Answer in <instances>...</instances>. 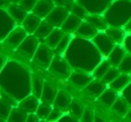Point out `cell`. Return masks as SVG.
Segmentation results:
<instances>
[{"label": "cell", "mask_w": 131, "mask_h": 122, "mask_svg": "<svg viewBox=\"0 0 131 122\" xmlns=\"http://www.w3.org/2000/svg\"><path fill=\"white\" fill-rule=\"evenodd\" d=\"M123 29L125 30V31L127 33H131V18H130V20L127 23V24L123 27Z\"/></svg>", "instance_id": "7dc6e473"}, {"label": "cell", "mask_w": 131, "mask_h": 122, "mask_svg": "<svg viewBox=\"0 0 131 122\" xmlns=\"http://www.w3.org/2000/svg\"><path fill=\"white\" fill-rule=\"evenodd\" d=\"M44 79L39 75H32L31 76V94L40 100L41 98L42 91L44 87Z\"/></svg>", "instance_id": "cb8c5ba5"}, {"label": "cell", "mask_w": 131, "mask_h": 122, "mask_svg": "<svg viewBox=\"0 0 131 122\" xmlns=\"http://www.w3.org/2000/svg\"><path fill=\"white\" fill-rule=\"evenodd\" d=\"M9 4H11L10 0H0V8H5L6 9Z\"/></svg>", "instance_id": "bcb514c9"}, {"label": "cell", "mask_w": 131, "mask_h": 122, "mask_svg": "<svg viewBox=\"0 0 131 122\" xmlns=\"http://www.w3.org/2000/svg\"><path fill=\"white\" fill-rule=\"evenodd\" d=\"M39 45L40 42L38 37H36L34 34H29L17 48L16 50L23 58L26 59H32Z\"/></svg>", "instance_id": "7a4b0ae2"}, {"label": "cell", "mask_w": 131, "mask_h": 122, "mask_svg": "<svg viewBox=\"0 0 131 122\" xmlns=\"http://www.w3.org/2000/svg\"><path fill=\"white\" fill-rule=\"evenodd\" d=\"M6 61H7L6 57L4 54H2V53H0V72L2 71V69L5 68V66L6 64Z\"/></svg>", "instance_id": "ee69618b"}, {"label": "cell", "mask_w": 131, "mask_h": 122, "mask_svg": "<svg viewBox=\"0 0 131 122\" xmlns=\"http://www.w3.org/2000/svg\"><path fill=\"white\" fill-rule=\"evenodd\" d=\"M130 75H131V74H130Z\"/></svg>", "instance_id": "db71d44e"}, {"label": "cell", "mask_w": 131, "mask_h": 122, "mask_svg": "<svg viewBox=\"0 0 131 122\" xmlns=\"http://www.w3.org/2000/svg\"><path fill=\"white\" fill-rule=\"evenodd\" d=\"M64 35H65V32H64L60 28H55V29L51 31L50 34L45 39V43L54 50L55 48L58 46L59 41L62 40Z\"/></svg>", "instance_id": "484cf974"}, {"label": "cell", "mask_w": 131, "mask_h": 122, "mask_svg": "<svg viewBox=\"0 0 131 122\" xmlns=\"http://www.w3.org/2000/svg\"><path fill=\"white\" fill-rule=\"evenodd\" d=\"M108 88V85L104 84L102 80H98V79H93L92 82H90L84 88V92L88 94L92 95V96L98 97L105 91Z\"/></svg>", "instance_id": "e0dca14e"}, {"label": "cell", "mask_w": 131, "mask_h": 122, "mask_svg": "<svg viewBox=\"0 0 131 122\" xmlns=\"http://www.w3.org/2000/svg\"><path fill=\"white\" fill-rule=\"evenodd\" d=\"M73 35H74L73 33H65L62 40H60L59 43L58 44V46L54 49V51L57 54L61 55L68 50V49L69 48L70 43H71L72 40H73Z\"/></svg>", "instance_id": "f546056e"}, {"label": "cell", "mask_w": 131, "mask_h": 122, "mask_svg": "<svg viewBox=\"0 0 131 122\" xmlns=\"http://www.w3.org/2000/svg\"><path fill=\"white\" fill-rule=\"evenodd\" d=\"M42 20L43 19H41L38 15L33 14L32 12H31L28 14L27 16L25 17V19L23 21V23L20 25L25 30V31L28 34H34V32L38 29L39 25L40 24Z\"/></svg>", "instance_id": "8fae6325"}, {"label": "cell", "mask_w": 131, "mask_h": 122, "mask_svg": "<svg viewBox=\"0 0 131 122\" xmlns=\"http://www.w3.org/2000/svg\"><path fill=\"white\" fill-rule=\"evenodd\" d=\"M55 3L51 0H38L34 8L31 12L40 17L41 19H45L49 15V14L55 7Z\"/></svg>", "instance_id": "7c38bea8"}, {"label": "cell", "mask_w": 131, "mask_h": 122, "mask_svg": "<svg viewBox=\"0 0 131 122\" xmlns=\"http://www.w3.org/2000/svg\"><path fill=\"white\" fill-rule=\"evenodd\" d=\"M51 110H52V108H51L50 104L42 102L41 104L39 105L35 113H36V115L40 120H45L47 119L49 115L50 114Z\"/></svg>", "instance_id": "e575fe53"}, {"label": "cell", "mask_w": 131, "mask_h": 122, "mask_svg": "<svg viewBox=\"0 0 131 122\" xmlns=\"http://www.w3.org/2000/svg\"><path fill=\"white\" fill-rule=\"evenodd\" d=\"M16 23L9 16L6 9L0 8V32L3 35H6L14 29Z\"/></svg>", "instance_id": "5bb4252c"}, {"label": "cell", "mask_w": 131, "mask_h": 122, "mask_svg": "<svg viewBox=\"0 0 131 122\" xmlns=\"http://www.w3.org/2000/svg\"><path fill=\"white\" fill-rule=\"evenodd\" d=\"M58 92V90L56 85H54L52 83L49 82V81H45L43 91H42V94H41V98L40 99H41L42 102H45V103L53 104Z\"/></svg>", "instance_id": "d6986e66"}, {"label": "cell", "mask_w": 131, "mask_h": 122, "mask_svg": "<svg viewBox=\"0 0 131 122\" xmlns=\"http://www.w3.org/2000/svg\"><path fill=\"white\" fill-rule=\"evenodd\" d=\"M94 112L93 109H89V108H85L84 109V112L81 117V120L82 122H94Z\"/></svg>", "instance_id": "74e56055"}, {"label": "cell", "mask_w": 131, "mask_h": 122, "mask_svg": "<svg viewBox=\"0 0 131 122\" xmlns=\"http://www.w3.org/2000/svg\"><path fill=\"white\" fill-rule=\"evenodd\" d=\"M69 14L70 11L66 6H55V7L46 17L45 20L52 24L55 28H60Z\"/></svg>", "instance_id": "ba28073f"}, {"label": "cell", "mask_w": 131, "mask_h": 122, "mask_svg": "<svg viewBox=\"0 0 131 122\" xmlns=\"http://www.w3.org/2000/svg\"><path fill=\"white\" fill-rule=\"evenodd\" d=\"M69 109L71 111V113L73 114V116H75V118H81L82 114L84 112V106L79 101L77 100H72L71 103L69 106Z\"/></svg>", "instance_id": "d590c367"}, {"label": "cell", "mask_w": 131, "mask_h": 122, "mask_svg": "<svg viewBox=\"0 0 131 122\" xmlns=\"http://www.w3.org/2000/svg\"><path fill=\"white\" fill-rule=\"evenodd\" d=\"M131 83V75L130 74L120 73V75L115 79L113 82L109 84V87L115 90L117 92H122L129 84Z\"/></svg>", "instance_id": "7402d4cb"}, {"label": "cell", "mask_w": 131, "mask_h": 122, "mask_svg": "<svg viewBox=\"0 0 131 122\" xmlns=\"http://www.w3.org/2000/svg\"><path fill=\"white\" fill-rule=\"evenodd\" d=\"M55 29V27L50 24L49 22L43 19L40 23V24L39 25L38 29L36 30V31L34 32V35L36 37H38L39 39H44L45 40L48 36L51 33V31Z\"/></svg>", "instance_id": "f1b7e54d"}, {"label": "cell", "mask_w": 131, "mask_h": 122, "mask_svg": "<svg viewBox=\"0 0 131 122\" xmlns=\"http://www.w3.org/2000/svg\"><path fill=\"white\" fill-rule=\"evenodd\" d=\"M11 110L12 106L8 100H6L4 97H0V118L7 120Z\"/></svg>", "instance_id": "1f68e13d"}, {"label": "cell", "mask_w": 131, "mask_h": 122, "mask_svg": "<svg viewBox=\"0 0 131 122\" xmlns=\"http://www.w3.org/2000/svg\"><path fill=\"white\" fill-rule=\"evenodd\" d=\"M104 31L115 44H122L124 38L127 34L123 28L113 27V26H109Z\"/></svg>", "instance_id": "603a6c76"}, {"label": "cell", "mask_w": 131, "mask_h": 122, "mask_svg": "<svg viewBox=\"0 0 131 122\" xmlns=\"http://www.w3.org/2000/svg\"><path fill=\"white\" fill-rule=\"evenodd\" d=\"M85 21L94 26L99 31H104L109 27L103 14H89Z\"/></svg>", "instance_id": "44dd1931"}, {"label": "cell", "mask_w": 131, "mask_h": 122, "mask_svg": "<svg viewBox=\"0 0 131 122\" xmlns=\"http://www.w3.org/2000/svg\"><path fill=\"white\" fill-rule=\"evenodd\" d=\"M98 32L99 31L94 26L92 25L90 23L84 20L81 23L80 26H79L78 29L75 31V32L74 34L78 36L79 38L85 39V40H92Z\"/></svg>", "instance_id": "4fadbf2b"}, {"label": "cell", "mask_w": 131, "mask_h": 122, "mask_svg": "<svg viewBox=\"0 0 131 122\" xmlns=\"http://www.w3.org/2000/svg\"><path fill=\"white\" fill-rule=\"evenodd\" d=\"M28 117V113L23 110L19 107L12 109L9 117L7 118L8 122H26Z\"/></svg>", "instance_id": "4dcf8cb0"}, {"label": "cell", "mask_w": 131, "mask_h": 122, "mask_svg": "<svg viewBox=\"0 0 131 122\" xmlns=\"http://www.w3.org/2000/svg\"><path fill=\"white\" fill-rule=\"evenodd\" d=\"M51 1H53V2H54V0H51Z\"/></svg>", "instance_id": "f5cc1de1"}, {"label": "cell", "mask_w": 131, "mask_h": 122, "mask_svg": "<svg viewBox=\"0 0 131 122\" xmlns=\"http://www.w3.org/2000/svg\"><path fill=\"white\" fill-rule=\"evenodd\" d=\"M28 33L22 26H15L11 31L7 34L5 39V45L10 49H16L20 46V44L24 41V40L28 36Z\"/></svg>", "instance_id": "52a82bcc"}, {"label": "cell", "mask_w": 131, "mask_h": 122, "mask_svg": "<svg viewBox=\"0 0 131 122\" xmlns=\"http://www.w3.org/2000/svg\"><path fill=\"white\" fill-rule=\"evenodd\" d=\"M122 45L125 48L127 53L131 54V33H127L122 42Z\"/></svg>", "instance_id": "60d3db41"}, {"label": "cell", "mask_w": 131, "mask_h": 122, "mask_svg": "<svg viewBox=\"0 0 131 122\" xmlns=\"http://www.w3.org/2000/svg\"><path fill=\"white\" fill-rule=\"evenodd\" d=\"M53 58H54L53 49L49 48L46 43H40L32 58V60L33 62L38 66H41L43 68H48L50 66Z\"/></svg>", "instance_id": "3957f363"}, {"label": "cell", "mask_w": 131, "mask_h": 122, "mask_svg": "<svg viewBox=\"0 0 131 122\" xmlns=\"http://www.w3.org/2000/svg\"><path fill=\"white\" fill-rule=\"evenodd\" d=\"M118 68L119 69L120 73L131 74V54L127 53L120 64L118 65Z\"/></svg>", "instance_id": "8d00e7d4"}, {"label": "cell", "mask_w": 131, "mask_h": 122, "mask_svg": "<svg viewBox=\"0 0 131 122\" xmlns=\"http://www.w3.org/2000/svg\"><path fill=\"white\" fill-rule=\"evenodd\" d=\"M82 22V19H80L79 17L75 16V15L70 13L69 15L65 20V22L63 23V24L61 25L60 29L65 33H73L74 34L75 32V31L78 29V27L80 26Z\"/></svg>", "instance_id": "2e32d148"}, {"label": "cell", "mask_w": 131, "mask_h": 122, "mask_svg": "<svg viewBox=\"0 0 131 122\" xmlns=\"http://www.w3.org/2000/svg\"><path fill=\"white\" fill-rule=\"evenodd\" d=\"M40 122H44L43 120H40Z\"/></svg>", "instance_id": "816d5d0a"}, {"label": "cell", "mask_w": 131, "mask_h": 122, "mask_svg": "<svg viewBox=\"0 0 131 122\" xmlns=\"http://www.w3.org/2000/svg\"><path fill=\"white\" fill-rule=\"evenodd\" d=\"M111 65L109 60H108V58H103V59L95 66L94 69L92 71V74H93L94 79L101 80V79L104 76V75L107 73L108 70L111 68Z\"/></svg>", "instance_id": "4316f807"}, {"label": "cell", "mask_w": 131, "mask_h": 122, "mask_svg": "<svg viewBox=\"0 0 131 122\" xmlns=\"http://www.w3.org/2000/svg\"><path fill=\"white\" fill-rule=\"evenodd\" d=\"M11 3H19L20 2V0H10Z\"/></svg>", "instance_id": "f907efd6"}, {"label": "cell", "mask_w": 131, "mask_h": 122, "mask_svg": "<svg viewBox=\"0 0 131 122\" xmlns=\"http://www.w3.org/2000/svg\"><path fill=\"white\" fill-rule=\"evenodd\" d=\"M82 5L89 14H103L114 0H75Z\"/></svg>", "instance_id": "5b68a950"}, {"label": "cell", "mask_w": 131, "mask_h": 122, "mask_svg": "<svg viewBox=\"0 0 131 122\" xmlns=\"http://www.w3.org/2000/svg\"><path fill=\"white\" fill-rule=\"evenodd\" d=\"M94 122H106L102 117H99V116H95L94 118Z\"/></svg>", "instance_id": "c3c4849f"}, {"label": "cell", "mask_w": 131, "mask_h": 122, "mask_svg": "<svg viewBox=\"0 0 131 122\" xmlns=\"http://www.w3.org/2000/svg\"><path fill=\"white\" fill-rule=\"evenodd\" d=\"M37 2H38V0H20L19 4H20L26 11L31 13L33 10V8H34Z\"/></svg>", "instance_id": "f35d334b"}, {"label": "cell", "mask_w": 131, "mask_h": 122, "mask_svg": "<svg viewBox=\"0 0 131 122\" xmlns=\"http://www.w3.org/2000/svg\"><path fill=\"white\" fill-rule=\"evenodd\" d=\"M49 68L53 74L61 78H68L71 75L69 64L65 58L60 57L59 55L56 57L54 56Z\"/></svg>", "instance_id": "8992f818"}, {"label": "cell", "mask_w": 131, "mask_h": 122, "mask_svg": "<svg viewBox=\"0 0 131 122\" xmlns=\"http://www.w3.org/2000/svg\"><path fill=\"white\" fill-rule=\"evenodd\" d=\"M91 40L97 48V49L100 51L102 57L105 58H107V57L109 56V54L111 52L113 48L116 45L109 38V36L106 34L105 31H99Z\"/></svg>", "instance_id": "277c9868"}, {"label": "cell", "mask_w": 131, "mask_h": 122, "mask_svg": "<svg viewBox=\"0 0 131 122\" xmlns=\"http://www.w3.org/2000/svg\"><path fill=\"white\" fill-rule=\"evenodd\" d=\"M118 98V92L111 89V88H107L102 94L99 96V101L102 102L106 107L111 108V106L114 104L116 100Z\"/></svg>", "instance_id": "d4e9b609"}, {"label": "cell", "mask_w": 131, "mask_h": 122, "mask_svg": "<svg viewBox=\"0 0 131 122\" xmlns=\"http://www.w3.org/2000/svg\"><path fill=\"white\" fill-rule=\"evenodd\" d=\"M71 102V96L68 92L64 91V90H58L53 104H54L56 109L64 110V109H67L68 108H69Z\"/></svg>", "instance_id": "ffe728a7"}, {"label": "cell", "mask_w": 131, "mask_h": 122, "mask_svg": "<svg viewBox=\"0 0 131 122\" xmlns=\"http://www.w3.org/2000/svg\"><path fill=\"white\" fill-rule=\"evenodd\" d=\"M119 75H120L119 69H118V68H116V66H111V68L108 70L107 73L104 75V76L102 77L101 80H102L104 84H106L107 85H109V84H111V82H113V81H114Z\"/></svg>", "instance_id": "d6a6232c"}, {"label": "cell", "mask_w": 131, "mask_h": 122, "mask_svg": "<svg viewBox=\"0 0 131 122\" xmlns=\"http://www.w3.org/2000/svg\"><path fill=\"white\" fill-rule=\"evenodd\" d=\"M70 13L75 15V16L79 17V18L82 19L83 21L86 20L87 16L89 15V13H88L87 10H86L82 5L78 4V3H77L75 1V3H74L73 6H72L71 10H70Z\"/></svg>", "instance_id": "836d02e7"}, {"label": "cell", "mask_w": 131, "mask_h": 122, "mask_svg": "<svg viewBox=\"0 0 131 122\" xmlns=\"http://www.w3.org/2000/svg\"><path fill=\"white\" fill-rule=\"evenodd\" d=\"M103 15L109 26L123 28L131 18V0H114Z\"/></svg>", "instance_id": "6da1fadb"}, {"label": "cell", "mask_w": 131, "mask_h": 122, "mask_svg": "<svg viewBox=\"0 0 131 122\" xmlns=\"http://www.w3.org/2000/svg\"><path fill=\"white\" fill-rule=\"evenodd\" d=\"M70 0H54V3L56 6H67V5L69 3Z\"/></svg>", "instance_id": "f6af8a7d"}, {"label": "cell", "mask_w": 131, "mask_h": 122, "mask_svg": "<svg viewBox=\"0 0 131 122\" xmlns=\"http://www.w3.org/2000/svg\"><path fill=\"white\" fill-rule=\"evenodd\" d=\"M126 117H127V118H128L129 120H131V109H129L128 112H127V115H126Z\"/></svg>", "instance_id": "681fc988"}, {"label": "cell", "mask_w": 131, "mask_h": 122, "mask_svg": "<svg viewBox=\"0 0 131 122\" xmlns=\"http://www.w3.org/2000/svg\"><path fill=\"white\" fill-rule=\"evenodd\" d=\"M122 95L127 101L129 105H131V83L122 91Z\"/></svg>", "instance_id": "b9f144b4"}, {"label": "cell", "mask_w": 131, "mask_h": 122, "mask_svg": "<svg viewBox=\"0 0 131 122\" xmlns=\"http://www.w3.org/2000/svg\"><path fill=\"white\" fill-rule=\"evenodd\" d=\"M40 119L35 113H30V114H28L26 122H40Z\"/></svg>", "instance_id": "7bdbcfd3"}, {"label": "cell", "mask_w": 131, "mask_h": 122, "mask_svg": "<svg viewBox=\"0 0 131 122\" xmlns=\"http://www.w3.org/2000/svg\"><path fill=\"white\" fill-rule=\"evenodd\" d=\"M68 79L73 85L77 86V87L84 88L90 82H92L94 79V77H93V74H89L87 72L75 71L71 73Z\"/></svg>", "instance_id": "30bf717a"}, {"label": "cell", "mask_w": 131, "mask_h": 122, "mask_svg": "<svg viewBox=\"0 0 131 122\" xmlns=\"http://www.w3.org/2000/svg\"><path fill=\"white\" fill-rule=\"evenodd\" d=\"M40 105V102L37 97H35L33 94H31L29 96L24 98L18 104V107L27 112L28 114L30 113H35Z\"/></svg>", "instance_id": "ac0fdd59"}, {"label": "cell", "mask_w": 131, "mask_h": 122, "mask_svg": "<svg viewBox=\"0 0 131 122\" xmlns=\"http://www.w3.org/2000/svg\"><path fill=\"white\" fill-rule=\"evenodd\" d=\"M63 116V113H62V110L58 109H52L50 112V114L49 115L47 120L48 122H55L57 120L59 119L61 117Z\"/></svg>", "instance_id": "ab89813d"}, {"label": "cell", "mask_w": 131, "mask_h": 122, "mask_svg": "<svg viewBox=\"0 0 131 122\" xmlns=\"http://www.w3.org/2000/svg\"><path fill=\"white\" fill-rule=\"evenodd\" d=\"M6 11L9 15V16L17 24H21L23 21L25 19L29 12H27L19 3H11L6 8Z\"/></svg>", "instance_id": "9c48e42d"}, {"label": "cell", "mask_w": 131, "mask_h": 122, "mask_svg": "<svg viewBox=\"0 0 131 122\" xmlns=\"http://www.w3.org/2000/svg\"><path fill=\"white\" fill-rule=\"evenodd\" d=\"M126 54H127V51H126L125 48L123 47V45L122 44H116L111 50V52L107 57V58L111 66L118 68V65L120 64V62L124 58V57L126 56Z\"/></svg>", "instance_id": "9a60e30c"}, {"label": "cell", "mask_w": 131, "mask_h": 122, "mask_svg": "<svg viewBox=\"0 0 131 122\" xmlns=\"http://www.w3.org/2000/svg\"><path fill=\"white\" fill-rule=\"evenodd\" d=\"M111 109L120 116H126L129 110V103L123 96H118L114 104L111 106Z\"/></svg>", "instance_id": "83f0119b"}]
</instances>
